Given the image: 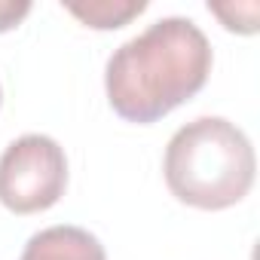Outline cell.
Masks as SVG:
<instances>
[{"mask_svg": "<svg viewBox=\"0 0 260 260\" xmlns=\"http://www.w3.org/2000/svg\"><path fill=\"white\" fill-rule=\"evenodd\" d=\"M0 101H4V92H0Z\"/></svg>", "mask_w": 260, "mask_h": 260, "instance_id": "ba28073f", "label": "cell"}, {"mask_svg": "<svg viewBox=\"0 0 260 260\" xmlns=\"http://www.w3.org/2000/svg\"><path fill=\"white\" fill-rule=\"evenodd\" d=\"M257 156L242 128L223 116H199L172 135L162 175L175 199L202 211H220L254 187Z\"/></svg>", "mask_w": 260, "mask_h": 260, "instance_id": "7a4b0ae2", "label": "cell"}, {"mask_svg": "<svg viewBox=\"0 0 260 260\" xmlns=\"http://www.w3.org/2000/svg\"><path fill=\"white\" fill-rule=\"evenodd\" d=\"M68 187L64 147L49 135H22L0 156V202L13 214L52 208Z\"/></svg>", "mask_w": 260, "mask_h": 260, "instance_id": "3957f363", "label": "cell"}, {"mask_svg": "<svg viewBox=\"0 0 260 260\" xmlns=\"http://www.w3.org/2000/svg\"><path fill=\"white\" fill-rule=\"evenodd\" d=\"M64 10L95 31H113L141 16L147 0H68Z\"/></svg>", "mask_w": 260, "mask_h": 260, "instance_id": "5b68a950", "label": "cell"}, {"mask_svg": "<svg viewBox=\"0 0 260 260\" xmlns=\"http://www.w3.org/2000/svg\"><path fill=\"white\" fill-rule=\"evenodd\" d=\"M211 74V43L193 19L169 16L125 40L104 68L110 107L128 122H156L193 98Z\"/></svg>", "mask_w": 260, "mask_h": 260, "instance_id": "6da1fadb", "label": "cell"}, {"mask_svg": "<svg viewBox=\"0 0 260 260\" xmlns=\"http://www.w3.org/2000/svg\"><path fill=\"white\" fill-rule=\"evenodd\" d=\"M19 260H107L104 245L83 226L58 223L34 233Z\"/></svg>", "mask_w": 260, "mask_h": 260, "instance_id": "277c9868", "label": "cell"}, {"mask_svg": "<svg viewBox=\"0 0 260 260\" xmlns=\"http://www.w3.org/2000/svg\"><path fill=\"white\" fill-rule=\"evenodd\" d=\"M208 13L217 16L223 22L226 31H236V34H254L257 31V13L260 7L257 4H208Z\"/></svg>", "mask_w": 260, "mask_h": 260, "instance_id": "8992f818", "label": "cell"}, {"mask_svg": "<svg viewBox=\"0 0 260 260\" xmlns=\"http://www.w3.org/2000/svg\"><path fill=\"white\" fill-rule=\"evenodd\" d=\"M31 13V0H0V34L13 31Z\"/></svg>", "mask_w": 260, "mask_h": 260, "instance_id": "52a82bcc", "label": "cell"}]
</instances>
